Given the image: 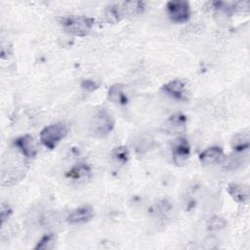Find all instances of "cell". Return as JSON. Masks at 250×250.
<instances>
[{"label":"cell","mask_w":250,"mask_h":250,"mask_svg":"<svg viewBox=\"0 0 250 250\" xmlns=\"http://www.w3.org/2000/svg\"><path fill=\"white\" fill-rule=\"evenodd\" d=\"M187 124V117L182 113L171 115L164 123L163 129L168 134H176L185 130Z\"/></svg>","instance_id":"obj_10"},{"label":"cell","mask_w":250,"mask_h":250,"mask_svg":"<svg viewBox=\"0 0 250 250\" xmlns=\"http://www.w3.org/2000/svg\"><path fill=\"white\" fill-rule=\"evenodd\" d=\"M114 128V119L111 114L104 108H101L95 112L91 118L90 131L99 138L107 136Z\"/></svg>","instance_id":"obj_3"},{"label":"cell","mask_w":250,"mask_h":250,"mask_svg":"<svg viewBox=\"0 0 250 250\" xmlns=\"http://www.w3.org/2000/svg\"><path fill=\"white\" fill-rule=\"evenodd\" d=\"M14 146L25 158H34L37 154V148L34 140L28 134L17 138L14 142Z\"/></svg>","instance_id":"obj_8"},{"label":"cell","mask_w":250,"mask_h":250,"mask_svg":"<svg viewBox=\"0 0 250 250\" xmlns=\"http://www.w3.org/2000/svg\"><path fill=\"white\" fill-rule=\"evenodd\" d=\"M223 164L225 169L227 170H234L236 168H238L239 166H241L244 163V156H241L240 154H235V155H231L228 158H224L223 159Z\"/></svg>","instance_id":"obj_18"},{"label":"cell","mask_w":250,"mask_h":250,"mask_svg":"<svg viewBox=\"0 0 250 250\" xmlns=\"http://www.w3.org/2000/svg\"><path fill=\"white\" fill-rule=\"evenodd\" d=\"M155 144L154 138L150 134H141L134 141V147L137 153L144 154L150 150Z\"/></svg>","instance_id":"obj_13"},{"label":"cell","mask_w":250,"mask_h":250,"mask_svg":"<svg viewBox=\"0 0 250 250\" xmlns=\"http://www.w3.org/2000/svg\"><path fill=\"white\" fill-rule=\"evenodd\" d=\"M80 85H81V88H82L83 90L88 91V92H93V91H95V90L99 87L98 83L95 82V81L92 80V79H85V80H83V81L81 82Z\"/></svg>","instance_id":"obj_21"},{"label":"cell","mask_w":250,"mask_h":250,"mask_svg":"<svg viewBox=\"0 0 250 250\" xmlns=\"http://www.w3.org/2000/svg\"><path fill=\"white\" fill-rule=\"evenodd\" d=\"M112 158L113 160L120 164V165H124L127 163L128 159H129V151L128 148L124 146H120L118 147H115L112 150Z\"/></svg>","instance_id":"obj_17"},{"label":"cell","mask_w":250,"mask_h":250,"mask_svg":"<svg viewBox=\"0 0 250 250\" xmlns=\"http://www.w3.org/2000/svg\"><path fill=\"white\" fill-rule=\"evenodd\" d=\"M226 225L225 220H223L220 217H215L213 219H211L210 221V229H219L221 228H224Z\"/></svg>","instance_id":"obj_22"},{"label":"cell","mask_w":250,"mask_h":250,"mask_svg":"<svg viewBox=\"0 0 250 250\" xmlns=\"http://www.w3.org/2000/svg\"><path fill=\"white\" fill-rule=\"evenodd\" d=\"M94 216V210L92 207L86 205L72 210L66 217V221L70 225H77L89 222Z\"/></svg>","instance_id":"obj_9"},{"label":"cell","mask_w":250,"mask_h":250,"mask_svg":"<svg viewBox=\"0 0 250 250\" xmlns=\"http://www.w3.org/2000/svg\"><path fill=\"white\" fill-rule=\"evenodd\" d=\"M12 213L13 211H12V208L9 206V204H6L5 202H3L1 204V209H0V219H1L2 225L5 223V221H7L10 218Z\"/></svg>","instance_id":"obj_20"},{"label":"cell","mask_w":250,"mask_h":250,"mask_svg":"<svg viewBox=\"0 0 250 250\" xmlns=\"http://www.w3.org/2000/svg\"><path fill=\"white\" fill-rule=\"evenodd\" d=\"M250 146V135L249 132L238 133L234 136L231 141V146L236 152H243L249 148Z\"/></svg>","instance_id":"obj_15"},{"label":"cell","mask_w":250,"mask_h":250,"mask_svg":"<svg viewBox=\"0 0 250 250\" xmlns=\"http://www.w3.org/2000/svg\"><path fill=\"white\" fill-rule=\"evenodd\" d=\"M66 135L67 127L65 124L62 122H57L42 129L40 132V141L45 147L54 149Z\"/></svg>","instance_id":"obj_4"},{"label":"cell","mask_w":250,"mask_h":250,"mask_svg":"<svg viewBox=\"0 0 250 250\" xmlns=\"http://www.w3.org/2000/svg\"><path fill=\"white\" fill-rule=\"evenodd\" d=\"M166 8L170 20L175 23L187 22L190 17V6L187 1H169L166 4Z\"/></svg>","instance_id":"obj_5"},{"label":"cell","mask_w":250,"mask_h":250,"mask_svg":"<svg viewBox=\"0 0 250 250\" xmlns=\"http://www.w3.org/2000/svg\"><path fill=\"white\" fill-rule=\"evenodd\" d=\"M90 167L85 164V163H79L74 165L72 168H70L65 176L68 179H72V180H80L83 178H87L90 176Z\"/></svg>","instance_id":"obj_16"},{"label":"cell","mask_w":250,"mask_h":250,"mask_svg":"<svg viewBox=\"0 0 250 250\" xmlns=\"http://www.w3.org/2000/svg\"><path fill=\"white\" fill-rule=\"evenodd\" d=\"M145 11L143 1H124L110 4L105 9V19L110 22H117L123 19L142 14Z\"/></svg>","instance_id":"obj_1"},{"label":"cell","mask_w":250,"mask_h":250,"mask_svg":"<svg viewBox=\"0 0 250 250\" xmlns=\"http://www.w3.org/2000/svg\"><path fill=\"white\" fill-rule=\"evenodd\" d=\"M62 28L70 34L84 37L88 35L95 25V19L85 16H68L61 20Z\"/></svg>","instance_id":"obj_2"},{"label":"cell","mask_w":250,"mask_h":250,"mask_svg":"<svg viewBox=\"0 0 250 250\" xmlns=\"http://www.w3.org/2000/svg\"><path fill=\"white\" fill-rule=\"evenodd\" d=\"M224 158H225V156H224L223 149L221 147H218V146L209 147V148L203 150L199 154L200 162L202 164H205V165L222 162Z\"/></svg>","instance_id":"obj_12"},{"label":"cell","mask_w":250,"mask_h":250,"mask_svg":"<svg viewBox=\"0 0 250 250\" xmlns=\"http://www.w3.org/2000/svg\"><path fill=\"white\" fill-rule=\"evenodd\" d=\"M190 155V147L187 139L179 138L172 148L173 161L176 165H184Z\"/></svg>","instance_id":"obj_7"},{"label":"cell","mask_w":250,"mask_h":250,"mask_svg":"<svg viewBox=\"0 0 250 250\" xmlns=\"http://www.w3.org/2000/svg\"><path fill=\"white\" fill-rule=\"evenodd\" d=\"M107 99L110 102L118 104H125L128 102L127 95L121 84H114L110 86L107 93Z\"/></svg>","instance_id":"obj_14"},{"label":"cell","mask_w":250,"mask_h":250,"mask_svg":"<svg viewBox=\"0 0 250 250\" xmlns=\"http://www.w3.org/2000/svg\"><path fill=\"white\" fill-rule=\"evenodd\" d=\"M55 243V235L53 233H48L42 236V238L37 242L34 249L36 250H46L51 249Z\"/></svg>","instance_id":"obj_19"},{"label":"cell","mask_w":250,"mask_h":250,"mask_svg":"<svg viewBox=\"0 0 250 250\" xmlns=\"http://www.w3.org/2000/svg\"><path fill=\"white\" fill-rule=\"evenodd\" d=\"M227 190L229 194L238 203H246L249 199V187L236 183L229 184Z\"/></svg>","instance_id":"obj_11"},{"label":"cell","mask_w":250,"mask_h":250,"mask_svg":"<svg viewBox=\"0 0 250 250\" xmlns=\"http://www.w3.org/2000/svg\"><path fill=\"white\" fill-rule=\"evenodd\" d=\"M161 90L178 101L188 100V89L186 83L181 79H174L161 87Z\"/></svg>","instance_id":"obj_6"}]
</instances>
